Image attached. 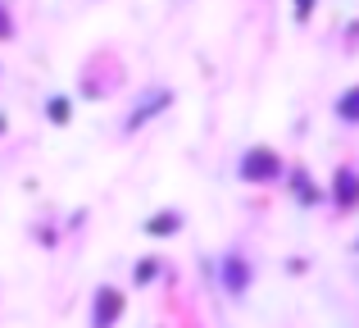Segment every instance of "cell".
<instances>
[{"label":"cell","instance_id":"1","mask_svg":"<svg viewBox=\"0 0 359 328\" xmlns=\"http://www.w3.org/2000/svg\"><path fill=\"white\" fill-rule=\"evenodd\" d=\"M241 178L245 183H278L282 160L269 151V146H255V151H245V160H241Z\"/></svg>","mask_w":359,"mask_h":328},{"label":"cell","instance_id":"2","mask_svg":"<svg viewBox=\"0 0 359 328\" xmlns=\"http://www.w3.org/2000/svg\"><path fill=\"white\" fill-rule=\"evenodd\" d=\"M123 315V292L118 287H100L96 306H91V328H114Z\"/></svg>","mask_w":359,"mask_h":328},{"label":"cell","instance_id":"3","mask_svg":"<svg viewBox=\"0 0 359 328\" xmlns=\"http://www.w3.org/2000/svg\"><path fill=\"white\" fill-rule=\"evenodd\" d=\"M223 287H228V296H241L245 287H250V265H245L241 251L223 256Z\"/></svg>","mask_w":359,"mask_h":328},{"label":"cell","instance_id":"4","mask_svg":"<svg viewBox=\"0 0 359 328\" xmlns=\"http://www.w3.org/2000/svg\"><path fill=\"white\" fill-rule=\"evenodd\" d=\"M168 100H173V91H164V87H155V91H150V96H146V100H141V105H137V110H132V114H128V133H137V128H141V124H150V119H155V114H159V110H164V105H168Z\"/></svg>","mask_w":359,"mask_h":328},{"label":"cell","instance_id":"5","mask_svg":"<svg viewBox=\"0 0 359 328\" xmlns=\"http://www.w3.org/2000/svg\"><path fill=\"white\" fill-rule=\"evenodd\" d=\"M332 196H337V210H355L359 205V173L355 169H337V187H332Z\"/></svg>","mask_w":359,"mask_h":328},{"label":"cell","instance_id":"6","mask_svg":"<svg viewBox=\"0 0 359 328\" xmlns=\"http://www.w3.org/2000/svg\"><path fill=\"white\" fill-rule=\"evenodd\" d=\"M177 228H182V214H177V210H159L155 219L146 223L150 237H168V232H177Z\"/></svg>","mask_w":359,"mask_h":328},{"label":"cell","instance_id":"7","mask_svg":"<svg viewBox=\"0 0 359 328\" xmlns=\"http://www.w3.org/2000/svg\"><path fill=\"white\" fill-rule=\"evenodd\" d=\"M337 119H346V124H359V87H351L341 100H337Z\"/></svg>","mask_w":359,"mask_h":328},{"label":"cell","instance_id":"8","mask_svg":"<svg viewBox=\"0 0 359 328\" xmlns=\"http://www.w3.org/2000/svg\"><path fill=\"white\" fill-rule=\"evenodd\" d=\"M46 110H50V124H69V110H73V105H69L64 96H55V100H50Z\"/></svg>","mask_w":359,"mask_h":328},{"label":"cell","instance_id":"9","mask_svg":"<svg viewBox=\"0 0 359 328\" xmlns=\"http://www.w3.org/2000/svg\"><path fill=\"white\" fill-rule=\"evenodd\" d=\"M14 37V18H9V9L0 5V41H9Z\"/></svg>","mask_w":359,"mask_h":328},{"label":"cell","instance_id":"10","mask_svg":"<svg viewBox=\"0 0 359 328\" xmlns=\"http://www.w3.org/2000/svg\"><path fill=\"white\" fill-rule=\"evenodd\" d=\"M146 278H155V260H146V265L137 269V283H146Z\"/></svg>","mask_w":359,"mask_h":328},{"label":"cell","instance_id":"11","mask_svg":"<svg viewBox=\"0 0 359 328\" xmlns=\"http://www.w3.org/2000/svg\"><path fill=\"white\" fill-rule=\"evenodd\" d=\"M309 9H314V0H296V18H300V23L309 18Z\"/></svg>","mask_w":359,"mask_h":328},{"label":"cell","instance_id":"12","mask_svg":"<svg viewBox=\"0 0 359 328\" xmlns=\"http://www.w3.org/2000/svg\"><path fill=\"white\" fill-rule=\"evenodd\" d=\"M355 251H359V242H355Z\"/></svg>","mask_w":359,"mask_h":328}]
</instances>
